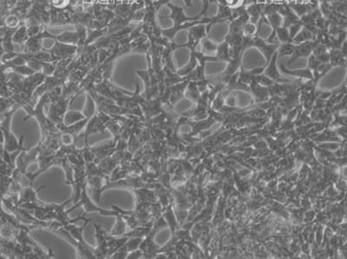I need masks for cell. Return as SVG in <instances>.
<instances>
[{
	"mask_svg": "<svg viewBox=\"0 0 347 259\" xmlns=\"http://www.w3.org/2000/svg\"><path fill=\"white\" fill-rule=\"evenodd\" d=\"M91 219H86L82 227H77L75 222L69 223L65 226H58L51 230L63 239L68 241L77 251L78 259H96L95 247L90 246L86 243L84 238V231Z\"/></svg>",
	"mask_w": 347,
	"mask_h": 259,
	"instance_id": "1",
	"label": "cell"
},
{
	"mask_svg": "<svg viewBox=\"0 0 347 259\" xmlns=\"http://www.w3.org/2000/svg\"><path fill=\"white\" fill-rule=\"evenodd\" d=\"M70 165L72 166L74 172V183H73V194L71 196L72 201L77 203L80 199L81 192L84 186L87 185V175L85 170V161L83 155V148H76L71 153L67 154Z\"/></svg>",
	"mask_w": 347,
	"mask_h": 259,
	"instance_id": "2",
	"label": "cell"
},
{
	"mask_svg": "<svg viewBox=\"0 0 347 259\" xmlns=\"http://www.w3.org/2000/svg\"><path fill=\"white\" fill-rule=\"evenodd\" d=\"M18 110L16 106L0 116V134L3 138L4 151L12 153L24 146V137L22 135L19 140L12 132V120L13 114Z\"/></svg>",
	"mask_w": 347,
	"mask_h": 259,
	"instance_id": "3",
	"label": "cell"
},
{
	"mask_svg": "<svg viewBox=\"0 0 347 259\" xmlns=\"http://www.w3.org/2000/svg\"><path fill=\"white\" fill-rule=\"evenodd\" d=\"M117 140L112 138L109 141L100 142L94 146H85L83 147V155L85 163L95 162L98 164L116 151Z\"/></svg>",
	"mask_w": 347,
	"mask_h": 259,
	"instance_id": "4",
	"label": "cell"
},
{
	"mask_svg": "<svg viewBox=\"0 0 347 259\" xmlns=\"http://www.w3.org/2000/svg\"><path fill=\"white\" fill-rule=\"evenodd\" d=\"M86 93L89 94V96L93 98V100L97 106V110L107 113L110 116H112V115H130V114L135 115L131 110L120 107L112 99L104 97L100 94L95 92L92 89L87 91Z\"/></svg>",
	"mask_w": 347,
	"mask_h": 259,
	"instance_id": "5",
	"label": "cell"
},
{
	"mask_svg": "<svg viewBox=\"0 0 347 259\" xmlns=\"http://www.w3.org/2000/svg\"><path fill=\"white\" fill-rule=\"evenodd\" d=\"M111 116L109 114L97 110L95 114L87 122L83 134H79V138H85V146L89 145L88 138L90 135L97 133H104L105 130H107V124Z\"/></svg>",
	"mask_w": 347,
	"mask_h": 259,
	"instance_id": "6",
	"label": "cell"
},
{
	"mask_svg": "<svg viewBox=\"0 0 347 259\" xmlns=\"http://www.w3.org/2000/svg\"><path fill=\"white\" fill-rule=\"evenodd\" d=\"M92 90L104 97L110 98L114 101L126 96H132L134 94V92H130L127 89H122L119 86L113 84L110 81V79H107V78L102 79L101 81L95 84L92 88Z\"/></svg>",
	"mask_w": 347,
	"mask_h": 259,
	"instance_id": "7",
	"label": "cell"
},
{
	"mask_svg": "<svg viewBox=\"0 0 347 259\" xmlns=\"http://www.w3.org/2000/svg\"><path fill=\"white\" fill-rule=\"evenodd\" d=\"M73 101L69 98H65L61 97L57 100L50 103L49 108L48 116L56 126L59 123L64 122V116L67 112L69 106L72 103Z\"/></svg>",
	"mask_w": 347,
	"mask_h": 259,
	"instance_id": "8",
	"label": "cell"
},
{
	"mask_svg": "<svg viewBox=\"0 0 347 259\" xmlns=\"http://www.w3.org/2000/svg\"><path fill=\"white\" fill-rule=\"evenodd\" d=\"M78 202L80 203L81 207H84L85 210V214L89 213V212H97L102 216H110V217H116L118 214V211L114 209L111 210H107L104 208H101L98 207L97 204L94 203L92 198H90V196L88 194V191H87V185L84 186L83 190L81 192V196L80 199Z\"/></svg>",
	"mask_w": 347,
	"mask_h": 259,
	"instance_id": "9",
	"label": "cell"
},
{
	"mask_svg": "<svg viewBox=\"0 0 347 259\" xmlns=\"http://www.w3.org/2000/svg\"><path fill=\"white\" fill-rule=\"evenodd\" d=\"M207 29L205 25H196L189 29L188 42L186 44L179 45L180 48H188L190 51L196 50L198 45L202 42L203 38L207 37Z\"/></svg>",
	"mask_w": 347,
	"mask_h": 259,
	"instance_id": "10",
	"label": "cell"
},
{
	"mask_svg": "<svg viewBox=\"0 0 347 259\" xmlns=\"http://www.w3.org/2000/svg\"><path fill=\"white\" fill-rule=\"evenodd\" d=\"M94 228L96 230L95 238L97 239V246L95 247L96 259H109V250H108L109 234H107V232L99 224H94Z\"/></svg>",
	"mask_w": 347,
	"mask_h": 259,
	"instance_id": "11",
	"label": "cell"
},
{
	"mask_svg": "<svg viewBox=\"0 0 347 259\" xmlns=\"http://www.w3.org/2000/svg\"><path fill=\"white\" fill-rule=\"evenodd\" d=\"M105 177L98 174H93L87 176V188H89L91 194L90 198L96 201V204L101 202V196L103 192V186L105 184Z\"/></svg>",
	"mask_w": 347,
	"mask_h": 259,
	"instance_id": "12",
	"label": "cell"
},
{
	"mask_svg": "<svg viewBox=\"0 0 347 259\" xmlns=\"http://www.w3.org/2000/svg\"><path fill=\"white\" fill-rule=\"evenodd\" d=\"M167 6L170 9L171 13H170V16H164V18H170L171 20L173 21V27H177L179 25H183L187 22L198 20V19L202 18L199 15L194 16H186L183 7L178 6L172 3H169L167 4Z\"/></svg>",
	"mask_w": 347,
	"mask_h": 259,
	"instance_id": "13",
	"label": "cell"
},
{
	"mask_svg": "<svg viewBox=\"0 0 347 259\" xmlns=\"http://www.w3.org/2000/svg\"><path fill=\"white\" fill-rule=\"evenodd\" d=\"M54 45L51 49H48L49 52L52 55L53 57L57 59V61L69 58L75 56L77 52V45L64 44L57 41H54Z\"/></svg>",
	"mask_w": 347,
	"mask_h": 259,
	"instance_id": "14",
	"label": "cell"
},
{
	"mask_svg": "<svg viewBox=\"0 0 347 259\" xmlns=\"http://www.w3.org/2000/svg\"><path fill=\"white\" fill-rule=\"evenodd\" d=\"M209 22L210 18H200L198 20L187 22L185 24L179 25L177 27H173L172 26L171 28L164 29V30L162 29V37H165L167 40L173 41L174 37H175V35L179 32L183 31V30H189V29L196 25H208V24H209Z\"/></svg>",
	"mask_w": 347,
	"mask_h": 259,
	"instance_id": "15",
	"label": "cell"
},
{
	"mask_svg": "<svg viewBox=\"0 0 347 259\" xmlns=\"http://www.w3.org/2000/svg\"><path fill=\"white\" fill-rule=\"evenodd\" d=\"M89 120V118H85L80 122H76L71 125H65L64 122H62L57 124V128L62 134H69L77 142L79 139V134L85 130V126Z\"/></svg>",
	"mask_w": 347,
	"mask_h": 259,
	"instance_id": "16",
	"label": "cell"
},
{
	"mask_svg": "<svg viewBox=\"0 0 347 259\" xmlns=\"http://www.w3.org/2000/svg\"><path fill=\"white\" fill-rule=\"evenodd\" d=\"M218 13L216 14V16L210 18L209 24H208L206 26L207 32L208 33L209 32L210 28L212 25L218 24V23H222V22L233 20L232 8L228 7L226 4H218Z\"/></svg>",
	"mask_w": 347,
	"mask_h": 259,
	"instance_id": "17",
	"label": "cell"
},
{
	"mask_svg": "<svg viewBox=\"0 0 347 259\" xmlns=\"http://www.w3.org/2000/svg\"><path fill=\"white\" fill-rule=\"evenodd\" d=\"M317 45V43L312 40L306 41V42H303V43H300L298 45H295V51H294V54L292 55V58L288 62V64L290 65L292 62L298 59L299 57L310 56L312 53V50L314 49L315 45Z\"/></svg>",
	"mask_w": 347,
	"mask_h": 259,
	"instance_id": "18",
	"label": "cell"
},
{
	"mask_svg": "<svg viewBox=\"0 0 347 259\" xmlns=\"http://www.w3.org/2000/svg\"><path fill=\"white\" fill-rule=\"evenodd\" d=\"M45 186H41L40 188L36 189L35 190L33 188V186H30L28 187H24L22 186L21 188L20 192L18 194V199L17 201V206H20L22 204L24 203H29L33 202V201H36L37 199V194L40 192L41 190L45 189Z\"/></svg>",
	"mask_w": 347,
	"mask_h": 259,
	"instance_id": "19",
	"label": "cell"
},
{
	"mask_svg": "<svg viewBox=\"0 0 347 259\" xmlns=\"http://www.w3.org/2000/svg\"><path fill=\"white\" fill-rule=\"evenodd\" d=\"M277 57H278V53L277 51L273 55V57L270 59V61L267 65V68L265 69V74L267 77H269L272 80L278 81V82H287L288 80L283 78L278 72L277 66H276V61H277Z\"/></svg>",
	"mask_w": 347,
	"mask_h": 259,
	"instance_id": "20",
	"label": "cell"
},
{
	"mask_svg": "<svg viewBox=\"0 0 347 259\" xmlns=\"http://www.w3.org/2000/svg\"><path fill=\"white\" fill-rule=\"evenodd\" d=\"M44 38L41 36V32L35 36L29 37L27 41L23 45L24 53H35L43 49L42 48V40Z\"/></svg>",
	"mask_w": 347,
	"mask_h": 259,
	"instance_id": "21",
	"label": "cell"
},
{
	"mask_svg": "<svg viewBox=\"0 0 347 259\" xmlns=\"http://www.w3.org/2000/svg\"><path fill=\"white\" fill-rule=\"evenodd\" d=\"M115 218L117 219V222L115 224L109 235L115 236V237L122 236L127 231V224H126L125 220L122 219L121 215L119 212Z\"/></svg>",
	"mask_w": 347,
	"mask_h": 259,
	"instance_id": "22",
	"label": "cell"
},
{
	"mask_svg": "<svg viewBox=\"0 0 347 259\" xmlns=\"http://www.w3.org/2000/svg\"><path fill=\"white\" fill-rule=\"evenodd\" d=\"M29 38L28 32H27V26L26 25H20L17 27L15 31V32L12 36V42L14 44H19L24 45V43Z\"/></svg>",
	"mask_w": 347,
	"mask_h": 259,
	"instance_id": "23",
	"label": "cell"
},
{
	"mask_svg": "<svg viewBox=\"0 0 347 259\" xmlns=\"http://www.w3.org/2000/svg\"><path fill=\"white\" fill-rule=\"evenodd\" d=\"M215 53H216L215 57L218 58L219 61H230V47L226 41L217 45V49Z\"/></svg>",
	"mask_w": 347,
	"mask_h": 259,
	"instance_id": "24",
	"label": "cell"
},
{
	"mask_svg": "<svg viewBox=\"0 0 347 259\" xmlns=\"http://www.w3.org/2000/svg\"><path fill=\"white\" fill-rule=\"evenodd\" d=\"M84 113L77 110H67L64 116V123L65 125H71L76 122H80L85 119Z\"/></svg>",
	"mask_w": 347,
	"mask_h": 259,
	"instance_id": "25",
	"label": "cell"
},
{
	"mask_svg": "<svg viewBox=\"0 0 347 259\" xmlns=\"http://www.w3.org/2000/svg\"><path fill=\"white\" fill-rule=\"evenodd\" d=\"M194 51H190L191 53H190V59L189 64L184 66L182 69H178L177 71H176V74L179 75L180 77H184V76L190 75L196 68L198 61L196 57L194 56Z\"/></svg>",
	"mask_w": 347,
	"mask_h": 259,
	"instance_id": "26",
	"label": "cell"
},
{
	"mask_svg": "<svg viewBox=\"0 0 347 259\" xmlns=\"http://www.w3.org/2000/svg\"><path fill=\"white\" fill-rule=\"evenodd\" d=\"M96 111H97V106L95 101L89 94L86 93V101L82 113H84L85 117L90 119L95 114Z\"/></svg>",
	"mask_w": 347,
	"mask_h": 259,
	"instance_id": "27",
	"label": "cell"
},
{
	"mask_svg": "<svg viewBox=\"0 0 347 259\" xmlns=\"http://www.w3.org/2000/svg\"><path fill=\"white\" fill-rule=\"evenodd\" d=\"M280 69L283 73L291 75L294 77H302V78H307V79H312L313 76L311 72V69H299V70H289L287 69L284 65H280Z\"/></svg>",
	"mask_w": 347,
	"mask_h": 259,
	"instance_id": "28",
	"label": "cell"
},
{
	"mask_svg": "<svg viewBox=\"0 0 347 259\" xmlns=\"http://www.w3.org/2000/svg\"><path fill=\"white\" fill-rule=\"evenodd\" d=\"M313 39V34L312 32H310V30L308 29L305 28L302 29L299 32L297 33V35L295 36L294 38H293V41L292 43L294 45H298V44H300V43H303V42H306V41H311Z\"/></svg>",
	"mask_w": 347,
	"mask_h": 259,
	"instance_id": "29",
	"label": "cell"
},
{
	"mask_svg": "<svg viewBox=\"0 0 347 259\" xmlns=\"http://www.w3.org/2000/svg\"><path fill=\"white\" fill-rule=\"evenodd\" d=\"M275 34L278 42H280L282 44L285 43H292V38H291L290 33L288 31V28L284 27V26H278V28L275 30Z\"/></svg>",
	"mask_w": 347,
	"mask_h": 259,
	"instance_id": "30",
	"label": "cell"
},
{
	"mask_svg": "<svg viewBox=\"0 0 347 259\" xmlns=\"http://www.w3.org/2000/svg\"><path fill=\"white\" fill-rule=\"evenodd\" d=\"M295 46L293 43H285L282 45L278 46V56H292L295 51Z\"/></svg>",
	"mask_w": 347,
	"mask_h": 259,
	"instance_id": "31",
	"label": "cell"
},
{
	"mask_svg": "<svg viewBox=\"0 0 347 259\" xmlns=\"http://www.w3.org/2000/svg\"><path fill=\"white\" fill-rule=\"evenodd\" d=\"M201 45H202V53H214L217 49V45H214L212 41H210L207 37L202 39Z\"/></svg>",
	"mask_w": 347,
	"mask_h": 259,
	"instance_id": "32",
	"label": "cell"
},
{
	"mask_svg": "<svg viewBox=\"0 0 347 259\" xmlns=\"http://www.w3.org/2000/svg\"><path fill=\"white\" fill-rule=\"evenodd\" d=\"M258 31L255 24L247 22L243 27V36L244 37H254V36H256V33L258 32Z\"/></svg>",
	"mask_w": 347,
	"mask_h": 259,
	"instance_id": "33",
	"label": "cell"
},
{
	"mask_svg": "<svg viewBox=\"0 0 347 259\" xmlns=\"http://www.w3.org/2000/svg\"><path fill=\"white\" fill-rule=\"evenodd\" d=\"M50 1H51L53 7L58 9V10H63L65 7H67V5L70 2V0H50Z\"/></svg>",
	"mask_w": 347,
	"mask_h": 259,
	"instance_id": "34",
	"label": "cell"
},
{
	"mask_svg": "<svg viewBox=\"0 0 347 259\" xmlns=\"http://www.w3.org/2000/svg\"><path fill=\"white\" fill-rule=\"evenodd\" d=\"M244 0H225V4L230 8H238L243 6Z\"/></svg>",
	"mask_w": 347,
	"mask_h": 259,
	"instance_id": "35",
	"label": "cell"
},
{
	"mask_svg": "<svg viewBox=\"0 0 347 259\" xmlns=\"http://www.w3.org/2000/svg\"><path fill=\"white\" fill-rule=\"evenodd\" d=\"M171 1L172 0H154L153 5L156 12L158 13L159 10L162 8L163 5H165V4L167 5L169 3H171Z\"/></svg>",
	"mask_w": 347,
	"mask_h": 259,
	"instance_id": "36",
	"label": "cell"
},
{
	"mask_svg": "<svg viewBox=\"0 0 347 259\" xmlns=\"http://www.w3.org/2000/svg\"><path fill=\"white\" fill-rule=\"evenodd\" d=\"M142 257H143V253H142L141 249L138 248L137 250L129 252L128 256H127V259H141Z\"/></svg>",
	"mask_w": 347,
	"mask_h": 259,
	"instance_id": "37",
	"label": "cell"
},
{
	"mask_svg": "<svg viewBox=\"0 0 347 259\" xmlns=\"http://www.w3.org/2000/svg\"><path fill=\"white\" fill-rule=\"evenodd\" d=\"M202 3H203V9H202L201 13H199L197 14V15H199L201 17H202V16H203V15L206 14L208 10V5H209L208 0H202Z\"/></svg>",
	"mask_w": 347,
	"mask_h": 259,
	"instance_id": "38",
	"label": "cell"
},
{
	"mask_svg": "<svg viewBox=\"0 0 347 259\" xmlns=\"http://www.w3.org/2000/svg\"><path fill=\"white\" fill-rule=\"evenodd\" d=\"M184 3H185L186 6H188V7H191L193 5L192 0H184Z\"/></svg>",
	"mask_w": 347,
	"mask_h": 259,
	"instance_id": "39",
	"label": "cell"
}]
</instances>
